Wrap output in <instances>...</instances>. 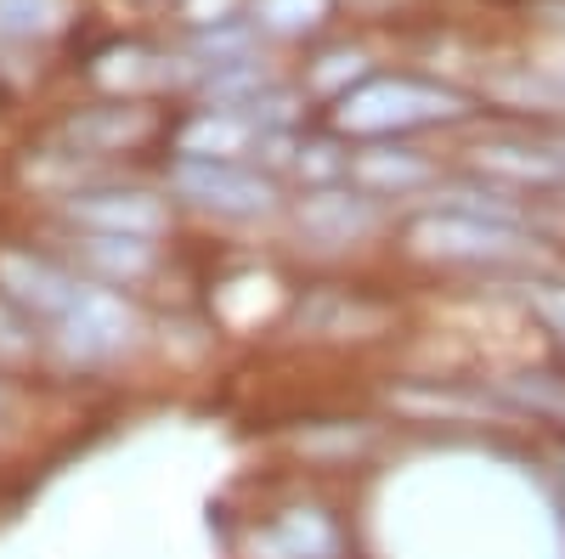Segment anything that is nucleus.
Wrapping results in <instances>:
<instances>
[{"label":"nucleus","mask_w":565,"mask_h":559,"mask_svg":"<svg viewBox=\"0 0 565 559\" xmlns=\"http://www.w3.org/2000/svg\"><path fill=\"white\" fill-rule=\"evenodd\" d=\"M526 300L554 334H565V283H537V289H526Z\"/></svg>","instance_id":"2eb2a0df"},{"label":"nucleus","mask_w":565,"mask_h":559,"mask_svg":"<svg viewBox=\"0 0 565 559\" xmlns=\"http://www.w3.org/2000/svg\"><path fill=\"white\" fill-rule=\"evenodd\" d=\"M136 136H148V114L141 108H90L68 125V142L79 153H114V148L136 142Z\"/></svg>","instance_id":"9d476101"},{"label":"nucleus","mask_w":565,"mask_h":559,"mask_svg":"<svg viewBox=\"0 0 565 559\" xmlns=\"http://www.w3.org/2000/svg\"><path fill=\"white\" fill-rule=\"evenodd\" d=\"M373 221H380V209H373V198H362V193H311L306 204H300V232L306 238H317V244H356V238H367L373 232Z\"/></svg>","instance_id":"6e6552de"},{"label":"nucleus","mask_w":565,"mask_h":559,"mask_svg":"<svg viewBox=\"0 0 565 559\" xmlns=\"http://www.w3.org/2000/svg\"><path fill=\"white\" fill-rule=\"evenodd\" d=\"M79 277H68L63 266L40 260L29 249H0V300L18 305L29 322H63V311L79 300Z\"/></svg>","instance_id":"39448f33"},{"label":"nucleus","mask_w":565,"mask_h":559,"mask_svg":"<svg viewBox=\"0 0 565 559\" xmlns=\"http://www.w3.org/2000/svg\"><path fill=\"white\" fill-rule=\"evenodd\" d=\"M548 79H554V90H559V97H565V45H559V57L548 63Z\"/></svg>","instance_id":"dca6fc26"},{"label":"nucleus","mask_w":565,"mask_h":559,"mask_svg":"<svg viewBox=\"0 0 565 559\" xmlns=\"http://www.w3.org/2000/svg\"><path fill=\"white\" fill-rule=\"evenodd\" d=\"M68 221L79 232H103V238H159L164 232V204L141 186H97V193H74Z\"/></svg>","instance_id":"423d86ee"},{"label":"nucleus","mask_w":565,"mask_h":559,"mask_svg":"<svg viewBox=\"0 0 565 559\" xmlns=\"http://www.w3.org/2000/svg\"><path fill=\"white\" fill-rule=\"evenodd\" d=\"M266 142H271L266 125L238 114V108H210V114H199L193 125L181 130V153L186 159H238V153L266 148Z\"/></svg>","instance_id":"0eeeda50"},{"label":"nucleus","mask_w":565,"mask_h":559,"mask_svg":"<svg viewBox=\"0 0 565 559\" xmlns=\"http://www.w3.org/2000/svg\"><path fill=\"white\" fill-rule=\"evenodd\" d=\"M345 170H351V181H362L367 193H407V186H424L430 181V164H424L418 153H407V148H367V153H351L345 159Z\"/></svg>","instance_id":"1a4fd4ad"},{"label":"nucleus","mask_w":565,"mask_h":559,"mask_svg":"<svg viewBox=\"0 0 565 559\" xmlns=\"http://www.w3.org/2000/svg\"><path fill=\"white\" fill-rule=\"evenodd\" d=\"M68 18V0H0V34L7 40H45Z\"/></svg>","instance_id":"9b49d317"},{"label":"nucleus","mask_w":565,"mask_h":559,"mask_svg":"<svg viewBox=\"0 0 565 559\" xmlns=\"http://www.w3.org/2000/svg\"><path fill=\"white\" fill-rule=\"evenodd\" d=\"M170 181L181 198H193L199 209H215V215H232V221L271 215V204H277V186L238 159H186L181 153L170 164Z\"/></svg>","instance_id":"7ed1b4c3"},{"label":"nucleus","mask_w":565,"mask_h":559,"mask_svg":"<svg viewBox=\"0 0 565 559\" xmlns=\"http://www.w3.org/2000/svg\"><path fill=\"white\" fill-rule=\"evenodd\" d=\"M509 396L532 407V412H548V418H565V379H514Z\"/></svg>","instance_id":"4468645a"},{"label":"nucleus","mask_w":565,"mask_h":559,"mask_svg":"<svg viewBox=\"0 0 565 559\" xmlns=\"http://www.w3.org/2000/svg\"><path fill=\"white\" fill-rule=\"evenodd\" d=\"M136 340V311L119 300V294H108V289H79V300L63 311V322H57V345L74 356V362H108V356H119L125 345Z\"/></svg>","instance_id":"20e7f679"},{"label":"nucleus","mask_w":565,"mask_h":559,"mask_svg":"<svg viewBox=\"0 0 565 559\" xmlns=\"http://www.w3.org/2000/svg\"><path fill=\"white\" fill-rule=\"evenodd\" d=\"M79 255H85L90 266L114 271V277H136V271H148V260H153L148 238H103V232H85Z\"/></svg>","instance_id":"f8f14e48"},{"label":"nucleus","mask_w":565,"mask_h":559,"mask_svg":"<svg viewBox=\"0 0 565 559\" xmlns=\"http://www.w3.org/2000/svg\"><path fill=\"white\" fill-rule=\"evenodd\" d=\"M463 97L430 79H367L340 97V130L356 136H385V130H413V125H441V119H463Z\"/></svg>","instance_id":"f03ea898"},{"label":"nucleus","mask_w":565,"mask_h":559,"mask_svg":"<svg viewBox=\"0 0 565 559\" xmlns=\"http://www.w3.org/2000/svg\"><path fill=\"white\" fill-rule=\"evenodd\" d=\"M413 249L424 260H458V266H514L532 260L537 238L514 221L509 204H469L452 198L447 209L424 215L413 226Z\"/></svg>","instance_id":"f257e3e1"},{"label":"nucleus","mask_w":565,"mask_h":559,"mask_svg":"<svg viewBox=\"0 0 565 559\" xmlns=\"http://www.w3.org/2000/svg\"><path fill=\"white\" fill-rule=\"evenodd\" d=\"M0 412H7V390H0Z\"/></svg>","instance_id":"f3484780"},{"label":"nucleus","mask_w":565,"mask_h":559,"mask_svg":"<svg viewBox=\"0 0 565 559\" xmlns=\"http://www.w3.org/2000/svg\"><path fill=\"white\" fill-rule=\"evenodd\" d=\"M328 12V0H255V23L271 34H306Z\"/></svg>","instance_id":"ddd939ff"}]
</instances>
